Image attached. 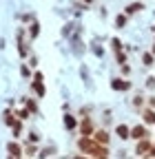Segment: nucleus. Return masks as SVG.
<instances>
[{
	"mask_svg": "<svg viewBox=\"0 0 155 159\" xmlns=\"http://www.w3.org/2000/svg\"><path fill=\"white\" fill-rule=\"evenodd\" d=\"M78 148H80L82 155H89V157H109V148L104 144H98L93 135H80L78 139Z\"/></svg>",
	"mask_w": 155,
	"mask_h": 159,
	"instance_id": "f257e3e1",
	"label": "nucleus"
},
{
	"mask_svg": "<svg viewBox=\"0 0 155 159\" xmlns=\"http://www.w3.org/2000/svg\"><path fill=\"white\" fill-rule=\"evenodd\" d=\"M27 38H29V33L27 31H18L16 33V40H18V53H20V57H27V55H31V49H29V42H27Z\"/></svg>",
	"mask_w": 155,
	"mask_h": 159,
	"instance_id": "f03ea898",
	"label": "nucleus"
},
{
	"mask_svg": "<svg viewBox=\"0 0 155 159\" xmlns=\"http://www.w3.org/2000/svg\"><path fill=\"white\" fill-rule=\"evenodd\" d=\"M78 130H80V135H87V137H89V135L95 133V122L87 115V117L80 119V124H78Z\"/></svg>",
	"mask_w": 155,
	"mask_h": 159,
	"instance_id": "7ed1b4c3",
	"label": "nucleus"
},
{
	"mask_svg": "<svg viewBox=\"0 0 155 159\" xmlns=\"http://www.w3.org/2000/svg\"><path fill=\"white\" fill-rule=\"evenodd\" d=\"M151 146H153V142L148 137H142V139H138V144H135V155H140V157H148V152H151Z\"/></svg>",
	"mask_w": 155,
	"mask_h": 159,
	"instance_id": "20e7f679",
	"label": "nucleus"
},
{
	"mask_svg": "<svg viewBox=\"0 0 155 159\" xmlns=\"http://www.w3.org/2000/svg\"><path fill=\"white\" fill-rule=\"evenodd\" d=\"M111 86H113L115 91H120V93L131 91V82H129L126 77H115V80H111Z\"/></svg>",
	"mask_w": 155,
	"mask_h": 159,
	"instance_id": "39448f33",
	"label": "nucleus"
},
{
	"mask_svg": "<svg viewBox=\"0 0 155 159\" xmlns=\"http://www.w3.org/2000/svg\"><path fill=\"white\" fill-rule=\"evenodd\" d=\"M93 137H95V142H98V144H104V146H109V142H111V133L106 128H100V130L95 128Z\"/></svg>",
	"mask_w": 155,
	"mask_h": 159,
	"instance_id": "423d86ee",
	"label": "nucleus"
},
{
	"mask_svg": "<svg viewBox=\"0 0 155 159\" xmlns=\"http://www.w3.org/2000/svg\"><path fill=\"white\" fill-rule=\"evenodd\" d=\"M62 122H64V128H67V130H78V124H80V119H78L75 115H71V113H64Z\"/></svg>",
	"mask_w": 155,
	"mask_h": 159,
	"instance_id": "0eeeda50",
	"label": "nucleus"
},
{
	"mask_svg": "<svg viewBox=\"0 0 155 159\" xmlns=\"http://www.w3.org/2000/svg\"><path fill=\"white\" fill-rule=\"evenodd\" d=\"M142 137H148V130H146V124H138V126H133L131 128V139H142Z\"/></svg>",
	"mask_w": 155,
	"mask_h": 159,
	"instance_id": "6e6552de",
	"label": "nucleus"
},
{
	"mask_svg": "<svg viewBox=\"0 0 155 159\" xmlns=\"http://www.w3.org/2000/svg\"><path fill=\"white\" fill-rule=\"evenodd\" d=\"M7 152H9V157H18V159H20L25 155V148L18 144V142H9L7 144Z\"/></svg>",
	"mask_w": 155,
	"mask_h": 159,
	"instance_id": "1a4fd4ad",
	"label": "nucleus"
},
{
	"mask_svg": "<svg viewBox=\"0 0 155 159\" xmlns=\"http://www.w3.org/2000/svg\"><path fill=\"white\" fill-rule=\"evenodd\" d=\"M115 135H118L122 142H126V139H131V128L126 124H118L115 126Z\"/></svg>",
	"mask_w": 155,
	"mask_h": 159,
	"instance_id": "9d476101",
	"label": "nucleus"
},
{
	"mask_svg": "<svg viewBox=\"0 0 155 159\" xmlns=\"http://www.w3.org/2000/svg\"><path fill=\"white\" fill-rule=\"evenodd\" d=\"M142 119H144V124H146V126H153V124H155V108L146 106V108L142 111Z\"/></svg>",
	"mask_w": 155,
	"mask_h": 159,
	"instance_id": "9b49d317",
	"label": "nucleus"
},
{
	"mask_svg": "<svg viewBox=\"0 0 155 159\" xmlns=\"http://www.w3.org/2000/svg\"><path fill=\"white\" fill-rule=\"evenodd\" d=\"M40 22L38 20H31L29 22V40H38V35H40Z\"/></svg>",
	"mask_w": 155,
	"mask_h": 159,
	"instance_id": "f8f14e48",
	"label": "nucleus"
},
{
	"mask_svg": "<svg viewBox=\"0 0 155 159\" xmlns=\"http://www.w3.org/2000/svg\"><path fill=\"white\" fill-rule=\"evenodd\" d=\"M31 91H33V95H38V97H45V84H42V80H33V84H31Z\"/></svg>",
	"mask_w": 155,
	"mask_h": 159,
	"instance_id": "ddd939ff",
	"label": "nucleus"
},
{
	"mask_svg": "<svg viewBox=\"0 0 155 159\" xmlns=\"http://www.w3.org/2000/svg\"><path fill=\"white\" fill-rule=\"evenodd\" d=\"M22 128H25V126H22V119H20V117H18V119H16V122H13V126H11V133H13V139H18V137H20V135H22Z\"/></svg>",
	"mask_w": 155,
	"mask_h": 159,
	"instance_id": "4468645a",
	"label": "nucleus"
},
{
	"mask_svg": "<svg viewBox=\"0 0 155 159\" xmlns=\"http://www.w3.org/2000/svg\"><path fill=\"white\" fill-rule=\"evenodd\" d=\"M142 9H144V2H133V5L126 7V16H133V13H138Z\"/></svg>",
	"mask_w": 155,
	"mask_h": 159,
	"instance_id": "2eb2a0df",
	"label": "nucleus"
},
{
	"mask_svg": "<svg viewBox=\"0 0 155 159\" xmlns=\"http://www.w3.org/2000/svg\"><path fill=\"white\" fill-rule=\"evenodd\" d=\"M25 155H29V157H33V155H38V148H35V144H31V142H27V146H25Z\"/></svg>",
	"mask_w": 155,
	"mask_h": 159,
	"instance_id": "dca6fc26",
	"label": "nucleus"
},
{
	"mask_svg": "<svg viewBox=\"0 0 155 159\" xmlns=\"http://www.w3.org/2000/svg\"><path fill=\"white\" fill-rule=\"evenodd\" d=\"M126 20H129V18H126V13H120V16H118V20H115V27H118V29H124Z\"/></svg>",
	"mask_w": 155,
	"mask_h": 159,
	"instance_id": "f3484780",
	"label": "nucleus"
},
{
	"mask_svg": "<svg viewBox=\"0 0 155 159\" xmlns=\"http://www.w3.org/2000/svg\"><path fill=\"white\" fill-rule=\"evenodd\" d=\"M153 60H155L153 53H144V55H142V64H144V66H151V64H153Z\"/></svg>",
	"mask_w": 155,
	"mask_h": 159,
	"instance_id": "a211bd4d",
	"label": "nucleus"
},
{
	"mask_svg": "<svg viewBox=\"0 0 155 159\" xmlns=\"http://www.w3.org/2000/svg\"><path fill=\"white\" fill-rule=\"evenodd\" d=\"M40 139H42V137H40V133L31 130V133H29V139H27V142H31V144H40Z\"/></svg>",
	"mask_w": 155,
	"mask_h": 159,
	"instance_id": "6ab92c4d",
	"label": "nucleus"
},
{
	"mask_svg": "<svg viewBox=\"0 0 155 159\" xmlns=\"http://www.w3.org/2000/svg\"><path fill=\"white\" fill-rule=\"evenodd\" d=\"M20 75H22V77H33L31 66H29V64H22V66H20Z\"/></svg>",
	"mask_w": 155,
	"mask_h": 159,
	"instance_id": "aec40b11",
	"label": "nucleus"
},
{
	"mask_svg": "<svg viewBox=\"0 0 155 159\" xmlns=\"http://www.w3.org/2000/svg\"><path fill=\"white\" fill-rule=\"evenodd\" d=\"M29 115H31L29 108H18V111H16V117H20V119H27Z\"/></svg>",
	"mask_w": 155,
	"mask_h": 159,
	"instance_id": "412c9836",
	"label": "nucleus"
},
{
	"mask_svg": "<svg viewBox=\"0 0 155 159\" xmlns=\"http://www.w3.org/2000/svg\"><path fill=\"white\" fill-rule=\"evenodd\" d=\"M142 104H146V97H144V95H135V99H133V106H138V108H140Z\"/></svg>",
	"mask_w": 155,
	"mask_h": 159,
	"instance_id": "4be33fe9",
	"label": "nucleus"
},
{
	"mask_svg": "<svg viewBox=\"0 0 155 159\" xmlns=\"http://www.w3.org/2000/svg\"><path fill=\"white\" fill-rule=\"evenodd\" d=\"M111 47L115 49V53H118V51H122V42H120L118 38H113V40H111Z\"/></svg>",
	"mask_w": 155,
	"mask_h": 159,
	"instance_id": "5701e85b",
	"label": "nucleus"
},
{
	"mask_svg": "<svg viewBox=\"0 0 155 159\" xmlns=\"http://www.w3.org/2000/svg\"><path fill=\"white\" fill-rule=\"evenodd\" d=\"M27 108L31 113H38V104H35V99H27Z\"/></svg>",
	"mask_w": 155,
	"mask_h": 159,
	"instance_id": "b1692460",
	"label": "nucleus"
},
{
	"mask_svg": "<svg viewBox=\"0 0 155 159\" xmlns=\"http://www.w3.org/2000/svg\"><path fill=\"white\" fill-rule=\"evenodd\" d=\"M120 73H122L124 77H126V75L131 73V66H129V62H124V64H122V69H120Z\"/></svg>",
	"mask_w": 155,
	"mask_h": 159,
	"instance_id": "393cba45",
	"label": "nucleus"
},
{
	"mask_svg": "<svg viewBox=\"0 0 155 159\" xmlns=\"http://www.w3.org/2000/svg\"><path fill=\"white\" fill-rule=\"evenodd\" d=\"M115 57H118V62H120V64H124V62H126V55H124V51H118V53H115Z\"/></svg>",
	"mask_w": 155,
	"mask_h": 159,
	"instance_id": "a878e982",
	"label": "nucleus"
},
{
	"mask_svg": "<svg viewBox=\"0 0 155 159\" xmlns=\"http://www.w3.org/2000/svg\"><path fill=\"white\" fill-rule=\"evenodd\" d=\"M20 20L22 22H31V20H35V18H33V13H25V16H20Z\"/></svg>",
	"mask_w": 155,
	"mask_h": 159,
	"instance_id": "bb28decb",
	"label": "nucleus"
},
{
	"mask_svg": "<svg viewBox=\"0 0 155 159\" xmlns=\"http://www.w3.org/2000/svg\"><path fill=\"white\" fill-rule=\"evenodd\" d=\"M29 66H31V69H35V66H38V55H31V60H29Z\"/></svg>",
	"mask_w": 155,
	"mask_h": 159,
	"instance_id": "cd10ccee",
	"label": "nucleus"
},
{
	"mask_svg": "<svg viewBox=\"0 0 155 159\" xmlns=\"http://www.w3.org/2000/svg\"><path fill=\"white\" fill-rule=\"evenodd\" d=\"M146 86L155 91V77H148V80H146Z\"/></svg>",
	"mask_w": 155,
	"mask_h": 159,
	"instance_id": "c85d7f7f",
	"label": "nucleus"
},
{
	"mask_svg": "<svg viewBox=\"0 0 155 159\" xmlns=\"http://www.w3.org/2000/svg\"><path fill=\"white\" fill-rule=\"evenodd\" d=\"M146 104H148V106H151V108H155V95H151V97H148V99H146Z\"/></svg>",
	"mask_w": 155,
	"mask_h": 159,
	"instance_id": "c756f323",
	"label": "nucleus"
},
{
	"mask_svg": "<svg viewBox=\"0 0 155 159\" xmlns=\"http://www.w3.org/2000/svg\"><path fill=\"white\" fill-rule=\"evenodd\" d=\"M53 152H55V150H53V148H47V150H42V152H40V155H42V157H47V155H53Z\"/></svg>",
	"mask_w": 155,
	"mask_h": 159,
	"instance_id": "7c9ffc66",
	"label": "nucleus"
},
{
	"mask_svg": "<svg viewBox=\"0 0 155 159\" xmlns=\"http://www.w3.org/2000/svg\"><path fill=\"white\" fill-rule=\"evenodd\" d=\"M33 80H45V75H42L40 71H35V73H33Z\"/></svg>",
	"mask_w": 155,
	"mask_h": 159,
	"instance_id": "2f4dec72",
	"label": "nucleus"
},
{
	"mask_svg": "<svg viewBox=\"0 0 155 159\" xmlns=\"http://www.w3.org/2000/svg\"><path fill=\"white\" fill-rule=\"evenodd\" d=\"M148 157H155V144L151 146V152H148Z\"/></svg>",
	"mask_w": 155,
	"mask_h": 159,
	"instance_id": "473e14b6",
	"label": "nucleus"
},
{
	"mask_svg": "<svg viewBox=\"0 0 155 159\" xmlns=\"http://www.w3.org/2000/svg\"><path fill=\"white\" fill-rule=\"evenodd\" d=\"M151 53H153V55H155V44H153V49H151Z\"/></svg>",
	"mask_w": 155,
	"mask_h": 159,
	"instance_id": "72a5a7b5",
	"label": "nucleus"
},
{
	"mask_svg": "<svg viewBox=\"0 0 155 159\" xmlns=\"http://www.w3.org/2000/svg\"><path fill=\"white\" fill-rule=\"evenodd\" d=\"M84 2H87V5H89V2H93V0H84Z\"/></svg>",
	"mask_w": 155,
	"mask_h": 159,
	"instance_id": "f704fd0d",
	"label": "nucleus"
}]
</instances>
